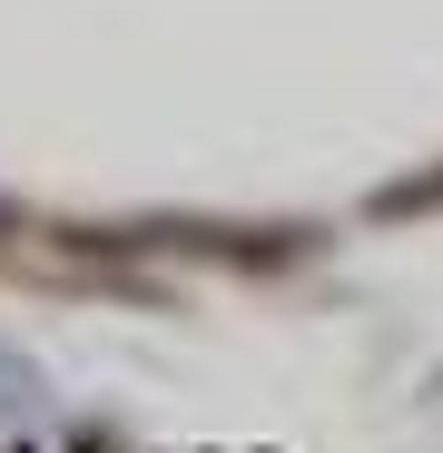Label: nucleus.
<instances>
[{
  "label": "nucleus",
  "instance_id": "7ed1b4c3",
  "mask_svg": "<svg viewBox=\"0 0 443 453\" xmlns=\"http://www.w3.org/2000/svg\"><path fill=\"white\" fill-rule=\"evenodd\" d=\"M40 414H50V374H40L20 345H0V424L20 434V424H40Z\"/></svg>",
  "mask_w": 443,
  "mask_h": 453
},
{
  "label": "nucleus",
  "instance_id": "f257e3e1",
  "mask_svg": "<svg viewBox=\"0 0 443 453\" xmlns=\"http://www.w3.org/2000/svg\"><path fill=\"white\" fill-rule=\"evenodd\" d=\"M128 257H197V266H227V276H295L335 247V226L316 217H138L118 226Z\"/></svg>",
  "mask_w": 443,
  "mask_h": 453
},
{
  "label": "nucleus",
  "instance_id": "20e7f679",
  "mask_svg": "<svg viewBox=\"0 0 443 453\" xmlns=\"http://www.w3.org/2000/svg\"><path fill=\"white\" fill-rule=\"evenodd\" d=\"M20 226H30V207H20V197H0V247H11Z\"/></svg>",
  "mask_w": 443,
  "mask_h": 453
},
{
  "label": "nucleus",
  "instance_id": "f03ea898",
  "mask_svg": "<svg viewBox=\"0 0 443 453\" xmlns=\"http://www.w3.org/2000/svg\"><path fill=\"white\" fill-rule=\"evenodd\" d=\"M364 217H375V226H404V217H443V158H433V168H404V178H385L375 197H364Z\"/></svg>",
  "mask_w": 443,
  "mask_h": 453
}]
</instances>
